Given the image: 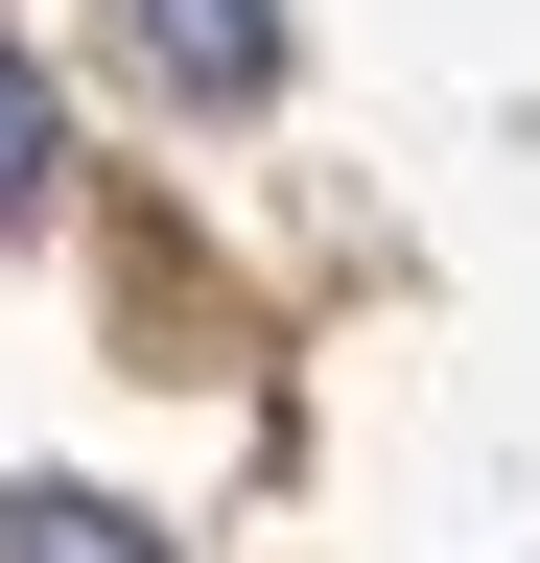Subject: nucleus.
I'll return each mask as SVG.
<instances>
[{
  "label": "nucleus",
  "mask_w": 540,
  "mask_h": 563,
  "mask_svg": "<svg viewBox=\"0 0 540 563\" xmlns=\"http://www.w3.org/2000/svg\"><path fill=\"white\" fill-rule=\"evenodd\" d=\"M118 24H142L165 95H258V70H283V0H118Z\"/></svg>",
  "instance_id": "f257e3e1"
},
{
  "label": "nucleus",
  "mask_w": 540,
  "mask_h": 563,
  "mask_svg": "<svg viewBox=\"0 0 540 563\" xmlns=\"http://www.w3.org/2000/svg\"><path fill=\"white\" fill-rule=\"evenodd\" d=\"M47 165H71V95H47V47H24V24H0V235L47 211Z\"/></svg>",
  "instance_id": "7ed1b4c3"
},
{
  "label": "nucleus",
  "mask_w": 540,
  "mask_h": 563,
  "mask_svg": "<svg viewBox=\"0 0 540 563\" xmlns=\"http://www.w3.org/2000/svg\"><path fill=\"white\" fill-rule=\"evenodd\" d=\"M0 563H188V540L118 517V493H0Z\"/></svg>",
  "instance_id": "f03ea898"
}]
</instances>
